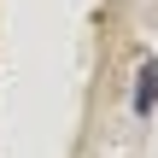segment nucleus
Wrapping results in <instances>:
<instances>
[{
  "label": "nucleus",
  "mask_w": 158,
  "mask_h": 158,
  "mask_svg": "<svg viewBox=\"0 0 158 158\" xmlns=\"http://www.w3.org/2000/svg\"><path fill=\"white\" fill-rule=\"evenodd\" d=\"M152 100H158V64H141V88H135V106H141V111H152Z\"/></svg>",
  "instance_id": "1"
}]
</instances>
